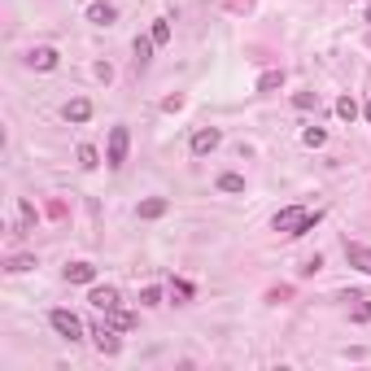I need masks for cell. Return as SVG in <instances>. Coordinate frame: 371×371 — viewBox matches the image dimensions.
<instances>
[{"mask_svg": "<svg viewBox=\"0 0 371 371\" xmlns=\"http://www.w3.org/2000/svg\"><path fill=\"white\" fill-rule=\"evenodd\" d=\"M92 341H97V350H101L105 358H114L118 350H123V337H118L114 323H92Z\"/></svg>", "mask_w": 371, "mask_h": 371, "instance_id": "cell-4", "label": "cell"}, {"mask_svg": "<svg viewBox=\"0 0 371 371\" xmlns=\"http://www.w3.org/2000/svg\"><path fill=\"white\" fill-rule=\"evenodd\" d=\"M49 323H53V332H57L62 341H70V345L83 341V323H79L75 310H62V306H57V310H49Z\"/></svg>", "mask_w": 371, "mask_h": 371, "instance_id": "cell-2", "label": "cell"}, {"mask_svg": "<svg viewBox=\"0 0 371 371\" xmlns=\"http://www.w3.org/2000/svg\"><path fill=\"white\" fill-rule=\"evenodd\" d=\"M31 267H35V258H31V254H18V258H9L5 271H9V275H22V271H31Z\"/></svg>", "mask_w": 371, "mask_h": 371, "instance_id": "cell-20", "label": "cell"}, {"mask_svg": "<svg viewBox=\"0 0 371 371\" xmlns=\"http://www.w3.org/2000/svg\"><path fill=\"white\" fill-rule=\"evenodd\" d=\"M153 49H158V44H153V35H140V40H136V62L149 66V62H153Z\"/></svg>", "mask_w": 371, "mask_h": 371, "instance_id": "cell-14", "label": "cell"}, {"mask_svg": "<svg viewBox=\"0 0 371 371\" xmlns=\"http://www.w3.org/2000/svg\"><path fill=\"white\" fill-rule=\"evenodd\" d=\"M66 280H70V284H92V280H97V267H92V262H70V267H66Z\"/></svg>", "mask_w": 371, "mask_h": 371, "instance_id": "cell-10", "label": "cell"}, {"mask_svg": "<svg viewBox=\"0 0 371 371\" xmlns=\"http://www.w3.org/2000/svg\"><path fill=\"white\" fill-rule=\"evenodd\" d=\"M302 145H310V149L328 145V131H323V127H306V131H302Z\"/></svg>", "mask_w": 371, "mask_h": 371, "instance_id": "cell-19", "label": "cell"}, {"mask_svg": "<svg viewBox=\"0 0 371 371\" xmlns=\"http://www.w3.org/2000/svg\"><path fill=\"white\" fill-rule=\"evenodd\" d=\"M140 306H162V289H153V284H149V289L140 293Z\"/></svg>", "mask_w": 371, "mask_h": 371, "instance_id": "cell-22", "label": "cell"}, {"mask_svg": "<svg viewBox=\"0 0 371 371\" xmlns=\"http://www.w3.org/2000/svg\"><path fill=\"white\" fill-rule=\"evenodd\" d=\"M367 22H371V9H367Z\"/></svg>", "mask_w": 371, "mask_h": 371, "instance_id": "cell-28", "label": "cell"}, {"mask_svg": "<svg viewBox=\"0 0 371 371\" xmlns=\"http://www.w3.org/2000/svg\"><path fill=\"white\" fill-rule=\"evenodd\" d=\"M88 118H92V101H88V97H75V101H66V123L83 127Z\"/></svg>", "mask_w": 371, "mask_h": 371, "instance_id": "cell-7", "label": "cell"}, {"mask_svg": "<svg viewBox=\"0 0 371 371\" xmlns=\"http://www.w3.org/2000/svg\"><path fill=\"white\" fill-rule=\"evenodd\" d=\"M219 145H223V131L219 127H201L193 136V158H206V153H214Z\"/></svg>", "mask_w": 371, "mask_h": 371, "instance_id": "cell-5", "label": "cell"}, {"mask_svg": "<svg viewBox=\"0 0 371 371\" xmlns=\"http://www.w3.org/2000/svg\"><path fill=\"white\" fill-rule=\"evenodd\" d=\"M105 319H110V323H114L118 332H131V328H136V315H131V310H123V306L105 310Z\"/></svg>", "mask_w": 371, "mask_h": 371, "instance_id": "cell-13", "label": "cell"}, {"mask_svg": "<svg viewBox=\"0 0 371 371\" xmlns=\"http://www.w3.org/2000/svg\"><path fill=\"white\" fill-rule=\"evenodd\" d=\"M79 166H83V171H97V166H101V153L92 149V145H79Z\"/></svg>", "mask_w": 371, "mask_h": 371, "instance_id": "cell-17", "label": "cell"}, {"mask_svg": "<svg viewBox=\"0 0 371 371\" xmlns=\"http://www.w3.org/2000/svg\"><path fill=\"white\" fill-rule=\"evenodd\" d=\"M149 35H153V44H158V49H166V44H171V22H166V18H158Z\"/></svg>", "mask_w": 371, "mask_h": 371, "instance_id": "cell-16", "label": "cell"}, {"mask_svg": "<svg viewBox=\"0 0 371 371\" xmlns=\"http://www.w3.org/2000/svg\"><path fill=\"white\" fill-rule=\"evenodd\" d=\"M293 105H297V110H315V92H297Z\"/></svg>", "mask_w": 371, "mask_h": 371, "instance_id": "cell-24", "label": "cell"}, {"mask_svg": "<svg viewBox=\"0 0 371 371\" xmlns=\"http://www.w3.org/2000/svg\"><path fill=\"white\" fill-rule=\"evenodd\" d=\"M18 214H22V227H35V206L31 201H18Z\"/></svg>", "mask_w": 371, "mask_h": 371, "instance_id": "cell-23", "label": "cell"}, {"mask_svg": "<svg viewBox=\"0 0 371 371\" xmlns=\"http://www.w3.org/2000/svg\"><path fill=\"white\" fill-rule=\"evenodd\" d=\"M319 219H323L319 210H306V206H289V210H280V214H275V219H271V227H275V232H280V236H293V241H297V236H306V232H310V227H315Z\"/></svg>", "mask_w": 371, "mask_h": 371, "instance_id": "cell-1", "label": "cell"}, {"mask_svg": "<svg viewBox=\"0 0 371 371\" xmlns=\"http://www.w3.org/2000/svg\"><path fill=\"white\" fill-rule=\"evenodd\" d=\"M363 118H367V123H371V101H367V110H363Z\"/></svg>", "mask_w": 371, "mask_h": 371, "instance_id": "cell-27", "label": "cell"}, {"mask_svg": "<svg viewBox=\"0 0 371 371\" xmlns=\"http://www.w3.org/2000/svg\"><path fill=\"white\" fill-rule=\"evenodd\" d=\"M57 57H62L57 49L40 44V49H31V53H27V66H31V70H53V66H57Z\"/></svg>", "mask_w": 371, "mask_h": 371, "instance_id": "cell-6", "label": "cell"}, {"mask_svg": "<svg viewBox=\"0 0 371 371\" xmlns=\"http://www.w3.org/2000/svg\"><path fill=\"white\" fill-rule=\"evenodd\" d=\"M88 22H92V27H110V22H114V5L92 0V5H88Z\"/></svg>", "mask_w": 371, "mask_h": 371, "instance_id": "cell-11", "label": "cell"}, {"mask_svg": "<svg viewBox=\"0 0 371 371\" xmlns=\"http://www.w3.org/2000/svg\"><path fill=\"white\" fill-rule=\"evenodd\" d=\"M337 118H345V123H354V118H358L354 97H341V101H337Z\"/></svg>", "mask_w": 371, "mask_h": 371, "instance_id": "cell-21", "label": "cell"}, {"mask_svg": "<svg viewBox=\"0 0 371 371\" xmlns=\"http://www.w3.org/2000/svg\"><path fill=\"white\" fill-rule=\"evenodd\" d=\"M219 193H245V175H219Z\"/></svg>", "mask_w": 371, "mask_h": 371, "instance_id": "cell-15", "label": "cell"}, {"mask_svg": "<svg viewBox=\"0 0 371 371\" xmlns=\"http://www.w3.org/2000/svg\"><path fill=\"white\" fill-rule=\"evenodd\" d=\"M88 302L97 306V310H114V306H118V289H110V284H97V289L88 293Z\"/></svg>", "mask_w": 371, "mask_h": 371, "instance_id": "cell-9", "label": "cell"}, {"mask_svg": "<svg viewBox=\"0 0 371 371\" xmlns=\"http://www.w3.org/2000/svg\"><path fill=\"white\" fill-rule=\"evenodd\" d=\"M127 149H131L127 127H110V149H105V166H110V171H118V166L127 162Z\"/></svg>", "mask_w": 371, "mask_h": 371, "instance_id": "cell-3", "label": "cell"}, {"mask_svg": "<svg viewBox=\"0 0 371 371\" xmlns=\"http://www.w3.org/2000/svg\"><path fill=\"white\" fill-rule=\"evenodd\" d=\"M345 258H350V267L371 275V245H350V241H345Z\"/></svg>", "mask_w": 371, "mask_h": 371, "instance_id": "cell-8", "label": "cell"}, {"mask_svg": "<svg viewBox=\"0 0 371 371\" xmlns=\"http://www.w3.org/2000/svg\"><path fill=\"white\" fill-rule=\"evenodd\" d=\"M350 319H354V323H371V302L358 306V310H350Z\"/></svg>", "mask_w": 371, "mask_h": 371, "instance_id": "cell-25", "label": "cell"}, {"mask_svg": "<svg viewBox=\"0 0 371 371\" xmlns=\"http://www.w3.org/2000/svg\"><path fill=\"white\" fill-rule=\"evenodd\" d=\"M166 210H171V201H166V197H149V201H140V219H162V214Z\"/></svg>", "mask_w": 371, "mask_h": 371, "instance_id": "cell-12", "label": "cell"}, {"mask_svg": "<svg viewBox=\"0 0 371 371\" xmlns=\"http://www.w3.org/2000/svg\"><path fill=\"white\" fill-rule=\"evenodd\" d=\"M275 88H284V70H267L258 79V92H275Z\"/></svg>", "mask_w": 371, "mask_h": 371, "instance_id": "cell-18", "label": "cell"}, {"mask_svg": "<svg viewBox=\"0 0 371 371\" xmlns=\"http://www.w3.org/2000/svg\"><path fill=\"white\" fill-rule=\"evenodd\" d=\"M162 110H166V114H175V110H184V97H166V101H162Z\"/></svg>", "mask_w": 371, "mask_h": 371, "instance_id": "cell-26", "label": "cell"}]
</instances>
